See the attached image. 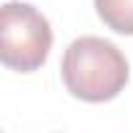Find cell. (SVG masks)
<instances>
[{"instance_id": "obj_2", "label": "cell", "mask_w": 133, "mask_h": 133, "mask_svg": "<svg viewBox=\"0 0 133 133\" xmlns=\"http://www.w3.org/2000/svg\"><path fill=\"white\" fill-rule=\"evenodd\" d=\"M52 47L50 21L29 3L11 0L0 11V60L5 68L31 73L42 68Z\"/></svg>"}, {"instance_id": "obj_3", "label": "cell", "mask_w": 133, "mask_h": 133, "mask_svg": "<svg viewBox=\"0 0 133 133\" xmlns=\"http://www.w3.org/2000/svg\"><path fill=\"white\" fill-rule=\"evenodd\" d=\"M94 8L107 29L133 37V0H94Z\"/></svg>"}, {"instance_id": "obj_1", "label": "cell", "mask_w": 133, "mask_h": 133, "mask_svg": "<svg viewBox=\"0 0 133 133\" xmlns=\"http://www.w3.org/2000/svg\"><path fill=\"white\" fill-rule=\"evenodd\" d=\"M60 76L71 97L81 102H110L128 84V60L117 44L102 37H78L68 44Z\"/></svg>"}]
</instances>
